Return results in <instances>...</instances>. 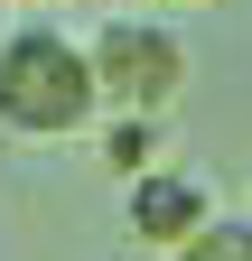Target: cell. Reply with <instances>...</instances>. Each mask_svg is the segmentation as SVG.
Segmentation results:
<instances>
[{
  "label": "cell",
  "instance_id": "6da1fadb",
  "mask_svg": "<svg viewBox=\"0 0 252 261\" xmlns=\"http://www.w3.org/2000/svg\"><path fill=\"white\" fill-rule=\"evenodd\" d=\"M93 121H103V93H93L84 38H66L56 19H10L0 28V130H19V140H75Z\"/></svg>",
  "mask_w": 252,
  "mask_h": 261
},
{
  "label": "cell",
  "instance_id": "7a4b0ae2",
  "mask_svg": "<svg viewBox=\"0 0 252 261\" xmlns=\"http://www.w3.org/2000/svg\"><path fill=\"white\" fill-rule=\"evenodd\" d=\"M93 56V93H103V112H168L178 84H187V47L168 19H103L84 38Z\"/></svg>",
  "mask_w": 252,
  "mask_h": 261
},
{
  "label": "cell",
  "instance_id": "3957f363",
  "mask_svg": "<svg viewBox=\"0 0 252 261\" xmlns=\"http://www.w3.org/2000/svg\"><path fill=\"white\" fill-rule=\"evenodd\" d=\"M121 224H131L140 243H168V252H187V243L215 224V196H206V177L159 168V177H140L131 196H121Z\"/></svg>",
  "mask_w": 252,
  "mask_h": 261
},
{
  "label": "cell",
  "instance_id": "277c9868",
  "mask_svg": "<svg viewBox=\"0 0 252 261\" xmlns=\"http://www.w3.org/2000/svg\"><path fill=\"white\" fill-rule=\"evenodd\" d=\"M159 149H168V112H103V168L121 187L159 177Z\"/></svg>",
  "mask_w": 252,
  "mask_h": 261
},
{
  "label": "cell",
  "instance_id": "5b68a950",
  "mask_svg": "<svg viewBox=\"0 0 252 261\" xmlns=\"http://www.w3.org/2000/svg\"><path fill=\"white\" fill-rule=\"evenodd\" d=\"M178 261H252V215H215Z\"/></svg>",
  "mask_w": 252,
  "mask_h": 261
},
{
  "label": "cell",
  "instance_id": "8992f818",
  "mask_svg": "<svg viewBox=\"0 0 252 261\" xmlns=\"http://www.w3.org/2000/svg\"><path fill=\"white\" fill-rule=\"evenodd\" d=\"M75 10H121V0H75Z\"/></svg>",
  "mask_w": 252,
  "mask_h": 261
}]
</instances>
